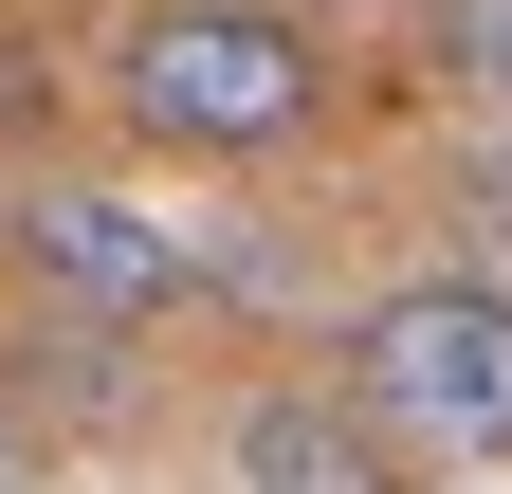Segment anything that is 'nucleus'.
Here are the masks:
<instances>
[{
  "instance_id": "obj_1",
  "label": "nucleus",
  "mask_w": 512,
  "mask_h": 494,
  "mask_svg": "<svg viewBox=\"0 0 512 494\" xmlns=\"http://www.w3.org/2000/svg\"><path fill=\"white\" fill-rule=\"evenodd\" d=\"M110 129L165 165H293L330 129V19H293V0H128Z\"/></svg>"
},
{
  "instance_id": "obj_5",
  "label": "nucleus",
  "mask_w": 512,
  "mask_h": 494,
  "mask_svg": "<svg viewBox=\"0 0 512 494\" xmlns=\"http://www.w3.org/2000/svg\"><path fill=\"white\" fill-rule=\"evenodd\" d=\"M421 74L512 129V0H421Z\"/></svg>"
},
{
  "instance_id": "obj_2",
  "label": "nucleus",
  "mask_w": 512,
  "mask_h": 494,
  "mask_svg": "<svg viewBox=\"0 0 512 494\" xmlns=\"http://www.w3.org/2000/svg\"><path fill=\"white\" fill-rule=\"evenodd\" d=\"M330 366L384 403L421 476H512V275H403L330 330Z\"/></svg>"
},
{
  "instance_id": "obj_6",
  "label": "nucleus",
  "mask_w": 512,
  "mask_h": 494,
  "mask_svg": "<svg viewBox=\"0 0 512 494\" xmlns=\"http://www.w3.org/2000/svg\"><path fill=\"white\" fill-rule=\"evenodd\" d=\"M37 440H55V421H37V403H0V476H37Z\"/></svg>"
},
{
  "instance_id": "obj_3",
  "label": "nucleus",
  "mask_w": 512,
  "mask_h": 494,
  "mask_svg": "<svg viewBox=\"0 0 512 494\" xmlns=\"http://www.w3.org/2000/svg\"><path fill=\"white\" fill-rule=\"evenodd\" d=\"M0 238H19V275H55L92 330H147L202 293V238L147 220V202H110V183H0Z\"/></svg>"
},
{
  "instance_id": "obj_4",
  "label": "nucleus",
  "mask_w": 512,
  "mask_h": 494,
  "mask_svg": "<svg viewBox=\"0 0 512 494\" xmlns=\"http://www.w3.org/2000/svg\"><path fill=\"white\" fill-rule=\"evenodd\" d=\"M220 476L238 494H421V458L384 440V403L348 385V366H330V385H311V366H293V385H238Z\"/></svg>"
}]
</instances>
